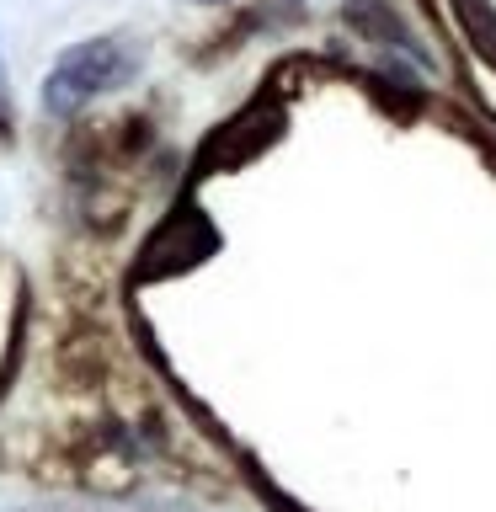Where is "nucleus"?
I'll return each instance as SVG.
<instances>
[{"instance_id": "obj_1", "label": "nucleus", "mask_w": 496, "mask_h": 512, "mask_svg": "<svg viewBox=\"0 0 496 512\" xmlns=\"http://www.w3.org/2000/svg\"><path fill=\"white\" fill-rule=\"evenodd\" d=\"M139 70V54L118 38H91V43H75L70 54H59V64L48 70V86H43V107L54 118H75L80 107H91L96 96L118 91L128 75Z\"/></svg>"}, {"instance_id": "obj_2", "label": "nucleus", "mask_w": 496, "mask_h": 512, "mask_svg": "<svg viewBox=\"0 0 496 512\" xmlns=\"http://www.w3.org/2000/svg\"><path fill=\"white\" fill-rule=\"evenodd\" d=\"M454 11H459L464 32L475 38V54L496 64V16H491V6L486 0H454Z\"/></svg>"}, {"instance_id": "obj_3", "label": "nucleus", "mask_w": 496, "mask_h": 512, "mask_svg": "<svg viewBox=\"0 0 496 512\" xmlns=\"http://www.w3.org/2000/svg\"><path fill=\"white\" fill-rule=\"evenodd\" d=\"M11 128V86H6V59H0V134Z\"/></svg>"}]
</instances>
